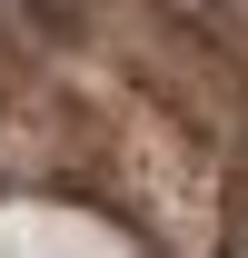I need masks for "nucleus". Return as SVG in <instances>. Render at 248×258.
<instances>
[{
    "mask_svg": "<svg viewBox=\"0 0 248 258\" xmlns=\"http://www.w3.org/2000/svg\"><path fill=\"white\" fill-rule=\"evenodd\" d=\"M30 10H50V20H80V10H90V0H30Z\"/></svg>",
    "mask_w": 248,
    "mask_h": 258,
    "instance_id": "obj_1",
    "label": "nucleus"
}]
</instances>
